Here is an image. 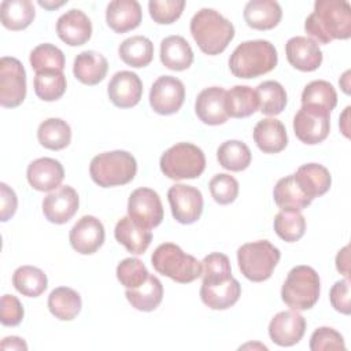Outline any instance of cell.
I'll return each instance as SVG.
<instances>
[{
	"label": "cell",
	"instance_id": "38",
	"mask_svg": "<svg viewBox=\"0 0 351 351\" xmlns=\"http://www.w3.org/2000/svg\"><path fill=\"white\" fill-rule=\"evenodd\" d=\"M251 151L245 143L239 140H228L217 149L219 165L230 171H241L251 163Z\"/></svg>",
	"mask_w": 351,
	"mask_h": 351
},
{
	"label": "cell",
	"instance_id": "32",
	"mask_svg": "<svg viewBox=\"0 0 351 351\" xmlns=\"http://www.w3.org/2000/svg\"><path fill=\"white\" fill-rule=\"evenodd\" d=\"M225 108L232 118H247L259 108L256 92L247 85H236L225 93Z\"/></svg>",
	"mask_w": 351,
	"mask_h": 351
},
{
	"label": "cell",
	"instance_id": "46",
	"mask_svg": "<svg viewBox=\"0 0 351 351\" xmlns=\"http://www.w3.org/2000/svg\"><path fill=\"white\" fill-rule=\"evenodd\" d=\"M185 7L184 0H149L148 10L151 18L160 25L176 22Z\"/></svg>",
	"mask_w": 351,
	"mask_h": 351
},
{
	"label": "cell",
	"instance_id": "42",
	"mask_svg": "<svg viewBox=\"0 0 351 351\" xmlns=\"http://www.w3.org/2000/svg\"><path fill=\"white\" fill-rule=\"evenodd\" d=\"M302 104H317L330 112L337 104V95L330 82L315 80L304 86L302 92Z\"/></svg>",
	"mask_w": 351,
	"mask_h": 351
},
{
	"label": "cell",
	"instance_id": "9",
	"mask_svg": "<svg viewBox=\"0 0 351 351\" xmlns=\"http://www.w3.org/2000/svg\"><path fill=\"white\" fill-rule=\"evenodd\" d=\"M330 130V112L317 104H302L293 117L296 137L308 145L322 143Z\"/></svg>",
	"mask_w": 351,
	"mask_h": 351
},
{
	"label": "cell",
	"instance_id": "47",
	"mask_svg": "<svg viewBox=\"0 0 351 351\" xmlns=\"http://www.w3.org/2000/svg\"><path fill=\"white\" fill-rule=\"evenodd\" d=\"M311 351H328V350H346L343 336L329 326H321L315 329L310 337Z\"/></svg>",
	"mask_w": 351,
	"mask_h": 351
},
{
	"label": "cell",
	"instance_id": "7",
	"mask_svg": "<svg viewBox=\"0 0 351 351\" xmlns=\"http://www.w3.org/2000/svg\"><path fill=\"white\" fill-rule=\"evenodd\" d=\"M280 256V250L267 240L247 243L237 250L239 269L245 278L254 282L270 278Z\"/></svg>",
	"mask_w": 351,
	"mask_h": 351
},
{
	"label": "cell",
	"instance_id": "13",
	"mask_svg": "<svg viewBox=\"0 0 351 351\" xmlns=\"http://www.w3.org/2000/svg\"><path fill=\"white\" fill-rule=\"evenodd\" d=\"M167 199L171 214L177 222L189 225L200 218L203 211V196L197 188L185 184H176L170 186Z\"/></svg>",
	"mask_w": 351,
	"mask_h": 351
},
{
	"label": "cell",
	"instance_id": "30",
	"mask_svg": "<svg viewBox=\"0 0 351 351\" xmlns=\"http://www.w3.org/2000/svg\"><path fill=\"white\" fill-rule=\"evenodd\" d=\"M125 296L136 310L154 311L163 299V285L156 276L149 274L140 287L126 289Z\"/></svg>",
	"mask_w": 351,
	"mask_h": 351
},
{
	"label": "cell",
	"instance_id": "28",
	"mask_svg": "<svg viewBox=\"0 0 351 351\" xmlns=\"http://www.w3.org/2000/svg\"><path fill=\"white\" fill-rule=\"evenodd\" d=\"M108 62L96 51H84L74 59L73 74L85 85H96L101 82L107 74Z\"/></svg>",
	"mask_w": 351,
	"mask_h": 351
},
{
	"label": "cell",
	"instance_id": "44",
	"mask_svg": "<svg viewBox=\"0 0 351 351\" xmlns=\"http://www.w3.org/2000/svg\"><path fill=\"white\" fill-rule=\"evenodd\" d=\"M148 276L145 265L137 258H126L117 266V278L126 289L140 287Z\"/></svg>",
	"mask_w": 351,
	"mask_h": 351
},
{
	"label": "cell",
	"instance_id": "26",
	"mask_svg": "<svg viewBox=\"0 0 351 351\" xmlns=\"http://www.w3.org/2000/svg\"><path fill=\"white\" fill-rule=\"evenodd\" d=\"M295 181L300 189L313 200L314 197L325 195L332 184L329 170L319 163L302 165L293 174Z\"/></svg>",
	"mask_w": 351,
	"mask_h": 351
},
{
	"label": "cell",
	"instance_id": "1",
	"mask_svg": "<svg viewBox=\"0 0 351 351\" xmlns=\"http://www.w3.org/2000/svg\"><path fill=\"white\" fill-rule=\"evenodd\" d=\"M306 33L318 44L351 37V5L346 0H317L306 18Z\"/></svg>",
	"mask_w": 351,
	"mask_h": 351
},
{
	"label": "cell",
	"instance_id": "56",
	"mask_svg": "<svg viewBox=\"0 0 351 351\" xmlns=\"http://www.w3.org/2000/svg\"><path fill=\"white\" fill-rule=\"evenodd\" d=\"M348 75H350V71H346V73H344V75L341 77V80L339 81V84L341 85L343 90H344L346 93H350V89H348V88H350V85H348V80H350V77H348Z\"/></svg>",
	"mask_w": 351,
	"mask_h": 351
},
{
	"label": "cell",
	"instance_id": "17",
	"mask_svg": "<svg viewBox=\"0 0 351 351\" xmlns=\"http://www.w3.org/2000/svg\"><path fill=\"white\" fill-rule=\"evenodd\" d=\"M80 199L77 191L70 185H63L48 193L43 200V213L52 223H66L77 213Z\"/></svg>",
	"mask_w": 351,
	"mask_h": 351
},
{
	"label": "cell",
	"instance_id": "23",
	"mask_svg": "<svg viewBox=\"0 0 351 351\" xmlns=\"http://www.w3.org/2000/svg\"><path fill=\"white\" fill-rule=\"evenodd\" d=\"M141 7L136 0H114L106 10V22L115 33H126L141 23Z\"/></svg>",
	"mask_w": 351,
	"mask_h": 351
},
{
	"label": "cell",
	"instance_id": "52",
	"mask_svg": "<svg viewBox=\"0 0 351 351\" xmlns=\"http://www.w3.org/2000/svg\"><path fill=\"white\" fill-rule=\"evenodd\" d=\"M348 262H350V259H348V245H346L336 255V267L346 278H348V276H350Z\"/></svg>",
	"mask_w": 351,
	"mask_h": 351
},
{
	"label": "cell",
	"instance_id": "3",
	"mask_svg": "<svg viewBox=\"0 0 351 351\" xmlns=\"http://www.w3.org/2000/svg\"><path fill=\"white\" fill-rule=\"evenodd\" d=\"M278 55L267 40H248L239 44L229 58V69L237 78H256L277 66Z\"/></svg>",
	"mask_w": 351,
	"mask_h": 351
},
{
	"label": "cell",
	"instance_id": "40",
	"mask_svg": "<svg viewBox=\"0 0 351 351\" xmlns=\"http://www.w3.org/2000/svg\"><path fill=\"white\" fill-rule=\"evenodd\" d=\"M66 77L60 70H43L34 75V92L44 101H55L66 92Z\"/></svg>",
	"mask_w": 351,
	"mask_h": 351
},
{
	"label": "cell",
	"instance_id": "6",
	"mask_svg": "<svg viewBox=\"0 0 351 351\" xmlns=\"http://www.w3.org/2000/svg\"><path fill=\"white\" fill-rule=\"evenodd\" d=\"M319 287L318 273L310 266L299 265L289 270L281 288V299L292 310H308L318 302Z\"/></svg>",
	"mask_w": 351,
	"mask_h": 351
},
{
	"label": "cell",
	"instance_id": "19",
	"mask_svg": "<svg viewBox=\"0 0 351 351\" xmlns=\"http://www.w3.org/2000/svg\"><path fill=\"white\" fill-rule=\"evenodd\" d=\"M56 33L67 45H84L92 36V22L84 11L71 8L59 16L56 22Z\"/></svg>",
	"mask_w": 351,
	"mask_h": 351
},
{
	"label": "cell",
	"instance_id": "16",
	"mask_svg": "<svg viewBox=\"0 0 351 351\" xmlns=\"http://www.w3.org/2000/svg\"><path fill=\"white\" fill-rule=\"evenodd\" d=\"M306 332V319L296 310L277 313L269 324V336L281 347L298 344Z\"/></svg>",
	"mask_w": 351,
	"mask_h": 351
},
{
	"label": "cell",
	"instance_id": "51",
	"mask_svg": "<svg viewBox=\"0 0 351 351\" xmlns=\"http://www.w3.org/2000/svg\"><path fill=\"white\" fill-rule=\"evenodd\" d=\"M0 219L5 222L15 214L18 199L15 192L4 182L0 184Z\"/></svg>",
	"mask_w": 351,
	"mask_h": 351
},
{
	"label": "cell",
	"instance_id": "18",
	"mask_svg": "<svg viewBox=\"0 0 351 351\" xmlns=\"http://www.w3.org/2000/svg\"><path fill=\"white\" fill-rule=\"evenodd\" d=\"M111 103L119 108L134 107L143 95V82L136 73L122 70L112 75L107 86Z\"/></svg>",
	"mask_w": 351,
	"mask_h": 351
},
{
	"label": "cell",
	"instance_id": "8",
	"mask_svg": "<svg viewBox=\"0 0 351 351\" xmlns=\"http://www.w3.org/2000/svg\"><path fill=\"white\" fill-rule=\"evenodd\" d=\"M159 165L162 173L170 180L196 178L206 169V156L197 145L178 143L162 154Z\"/></svg>",
	"mask_w": 351,
	"mask_h": 351
},
{
	"label": "cell",
	"instance_id": "10",
	"mask_svg": "<svg viewBox=\"0 0 351 351\" xmlns=\"http://www.w3.org/2000/svg\"><path fill=\"white\" fill-rule=\"evenodd\" d=\"M26 97V71L12 56L0 60V104L7 108L18 107Z\"/></svg>",
	"mask_w": 351,
	"mask_h": 351
},
{
	"label": "cell",
	"instance_id": "35",
	"mask_svg": "<svg viewBox=\"0 0 351 351\" xmlns=\"http://www.w3.org/2000/svg\"><path fill=\"white\" fill-rule=\"evenodd\" d=\"M118 53L128 66L145 67L152 62L154 44L145 36H132L119 44Z\"/></svg>",
	"mask_w": 351,
	"mask_h": 351
},
{
	"label": "cell",
	"instance_id": "29",
	"mask_svg": "<svg viewBox=\"0 0 351 351\" xmlns=\"http://www.w3.org/2000/svg\"><path fill=\"white\" fill-rule=\"evenodd\" d=\"M160 62L170 70L182 71L192 64L193 51L184 37L169 36L160 43Z\"/></svg>",
	"mask_w": 351,
	"mask_h": 351
},
{
	"label": "cell",
	"instance_id": "21",
	"mask_svg": "<svg viewBox=\"0 0 351 351\" xmlns=\"http://www.w3.org/2000/svg\"><path fill=\"white\" fill-rule=\"evenodd\" d=\"M27 181L32 188L40 192L58 189L64 178V170L59 160L53 158H38L27 166Z\"/></svg>",
	"mask_w": 351,
	"mask_h": 351
},
{
	"label": "cell",
	"instance_id": "25",
	"mask_svg": "<svg viewBox=\"0 0 351 351\" xmlns=\"http://www.w3.org/2000/svg\"><path fill=\"white\" fill-rule=\"evenodd\" d=\"M243 15L250 27L270 30L280 23L282 10L274 0H251L245 4Z\"/></svg>",
	"mask_w": 351,
	"mask_h": 351
},
{
	"label": "cell",
	"instance_id": "50",
	"mask_svg": "<svg viewBox=\"0 0 351 351\" xmlns=\"http://www.w3.org/2000/svg\"><path fill=\"white\" fill-rule=\"evenodd\" d=\"M329 299H330L332 307L336 311L346 314V315L350 314L351 306H350V281H348V278L335 282V285L330 288Z\"/></svg>",
	"mask_w": 351,
	"mask_h": 351
},
{
	"label": "cell",
	"instance_id": "4",
	"mask_svg": "<svg viewBox=\"0 0 351 351\" xmlns=\"http://www.w3.org/2000/svg\"><path fill=\"white\" fill-rule=\"evenodd\" d=\"M137 173V162L128 151H108L96 155L89 165V174L101 188L118 186L130 182Z\"/></svg>",
	"mask_w": 351,
	"mask_h": 351
},
{
	"label": "cell",
	"instance_id": "49",
	"mask_svg": "<svg viewBox=\"0 0 351 351\" xmlns=\"http://www.w3.org/2000/svg\"><path fill=\"white\" fill-rule=\"evenodd\" d=\"M202 266H203V270L200 277H215V276L232 274L229 258L221 252H211L207 256H204Z\"/></svg>",
	"mask_w": 351,
	"mask_h": 351
},
{
	"label": "cell",
	"instance_id": "36",
	"mask_svg": "<svg viewBox=\"0 0 351 351\" xmlns=\"http://www.w3.org/2000/svg\"><path fill=\"white\" fill-rule=\"evenodd\" d=\"M38 143L52 151L66 148L71 141L70 125L60 118H48L37 129Z\"/></svg>",
	"mask_w": 351,
	"mask_h": 351
},
{
	"label": "cell",
	"instance_id": "2",
	"mask_svg": "<svg viewBox=\"0 0 351 351\" xmlns=\"http://www.w3.org/2000/svg\"><path fill=\"white\" fill-rule=\"evenodd\" d=\"M191 34L202 52L218 55L234 37L233 23L213 8L199 10L191 19Z\"/></svg>",
	"mask_w": 351,
	"mask_h": 351
},
{
	"label": "cell",
	"instance_id": "27",
	"mask_svg": "<svg viewBox=\"0 0 351 351\" xmlns=\"http://www.w3.org/2000/svg\"><path fill=\"white\" fill-rule=\"evenodd\" d=\"M114 234L117 241L134 255L144 254L152 240L151 230L137 225L130 217H122L117 222Z\"/></svg>",
	"mask_w": 351,
	"mask_h": 351
},
{
	"label": "cell",
	"instance_id": "22",
	"mask_svg": "<svg viewBox=\"0 0 351 351\" xmlns=\"http://www.w3.org/2000/svg\"><path fill=\"white\" fill-rule=\"evenodd\" d=\"M226 90L219 86H210L203 89L195 101V112L197 118L206 125H222L229 115L225 108Z\"/></svg>",
	"mask_w": 351,
	"mask_h": 351
},
{
	"label": "cell",
	"instance_id": "24",
	"mask_svg": "<svg viewBox=\"0 0 351 351\" xmlns=\"http://www.w3.org/2000/svg\"><path fill=\"white\" fill-rule=\"evenodd\" d=\"M254 141L265 154L281 152L288 144L285 126L276 118H265L254 128Z\"/></svg>",
	"mask_w": 351,
	"mask_h": 351
},
{
	"label": "cell",
	"instance_id": "31",
	"mask_svg": "<svg viewBox=\"0 0 351 351\" xmlns=\"http://www.w3.org/2000/svg\"><path fill=\"white\" fill-rule=\"evenodd\" d=\"M82 307L81 296L69 287H58L48 296V308L60 321L74 319Z\"/></svg>",
	"mask_w": 351,
	"mask_h": 351
},
{
	"label": "cell",
	"instance_id": "55",
	"mask_svg": "<svg viewBox=\"0 0 351 351\" xmlns=\"http://www.w3.org/2000/svg\"><path fill=\"white\" fill-rule=\"evenodd\" d=\"M67 1H59V3H52V1H43V0H40L38 1V4L41 5V7H44V8H47V10H53V8H58V7H60V5H63V4H66Z\"/></svg>",
	"mask_w": 351,
	"mask_h": 351
},
{
	"label": "cell",
	"instance_id": "33",
	"mask_svg": "<svg viewBox=\"0 0 351 351\" xmlns=\"http://www.w3.org/2000/svg\"><path fill=\"white\" fill-rule=\"evenodd\" d=\"M273 197L276 204L282 210L300 211L313 202L298 185L293 174L280 178L274 186Z\"/></svg>",
	"mask_w": 351,
	"mask_h": 351
},
{
	"label": "cell",
	"instance_id": "11",
	"mask_svg": "<svg viewBox=\"0 0 351 351\" xmlns=\"http://www.w3.org/2000/svg\"><path fill=\"white\" fill-rule=\"evenodd\" d=\"M202 278L200 299L207 307L213 310H226L239 300L241 285L232 274Z\"/></svg>",
	"mask_w": 351,
	"mask_h": 351
},
{
	"label": "cell",
	"instance_id": "48",
	"mask_svg": "<svg viewBox=\"0 0 351 351\" xmlns=\"http://www.w3.org/2000/svg\"><path fill=\"white\" fill-rule=\"evenodd\" d=\"M23 306L19 299L14 295L1 296L0 307V321L5 326H16L23 319Z\"/></svg>",
	"mask_w": 351,
	"mask_h": 351
},
{
	"label": "cell",
	"instance_id": "41",
	"mask_svg": "<svg viewBox=\"0 0 351 351\" xmlns=\"http://www.w3.org/2000/svg\"><path fill=\"white\" fill-rule=\"evenodd\" d=\"M274 232L284 241H298L306 232V219L300 211L281 210L274 218Z\"/></svg>",
	"mask_w": 351,
	"mask_h": 351
},
{
	"label": "cell",
	"instance_id": "15",
	"mask_svg": "<svg viewBox=\"0 0 351 351\" xmlns=\"http://www.w3.org/2000/svg\"><path fill=\"white\" fill-rule=\"evenodd\" d=\"M104 226L93 215L81 217L70 230L69 240L78 254L90 255L95 254L104 243Z\"/></svg>",
	"mask_w": 351,
	"mask_h": 351
},
{
	"label": "cell",
	"instance_id": "54",
	"mask_svg": "<svg viewBox=\"0 0 351 351\" xmlns=\"http://www.w3.org/2000/svg\"><path fill=\"white\" fill-rule=\"evenodd\" d=\"M348 114H350V106L344 108V112L340 117V129L346 137H348Z\"/></svg>",
	"mask_w": 351,
	"mask_h": 351
},
{
	"label": "cell",
	"instance_id": "37",
	"mask_svg": "<svg viewBox=\"0 0 351 351\" xmlns=\"http://www.w3.org/2000/svg\"><path fill=\"white\" fill-rule=\"evenodd\" d=\"M12 285L23 296L37 298L47 289L48 278L36 266H21L12 274Z\"/></svg>",
	"mask_w": 351,
	"mask_h": 351
},
{
	"label": "cell",
	"instance_id": "45",
	"mask_svg": "<svg viewBox=\"0 0 351 351\" xmlns=\"http://www.w3.org/2000/svg\"><path fill=\"white\" fill-rule=\"evenodd\" d=\"M210 192L213 199L219 204H229L236 200L239 195V182L237 180L226 173L215 174L210 184Z\"/></svg>",
	"mask_w": 351,
	"mask_h": 351
},
{
	"label": "cell",
	"instance_id": "12",
	"mask_svg": "<svg viewBox=\"0 0 351 351\" xmlns=\"http://www.w3.org/2000/svg\"><path fill=\"white\" fill-rule=\"evenodd\" d=\"M128 214L145 229L158 226L163 219V206L159 195L151 188L134 189L129 196Z\"/></svg>",
	"mask_w": 351,
	"mask_h": 351
},
{
	"label": "cell",
	"instance_id": "14",
	"mask_svg": "<svg viewBox=\"0 0 351 351\" xmlns=\"http://www.w3.org/2000/svg\"><path fill=\"white\" fill-rule=\"evenodd\" d=\"M185 99V86L173 75H160L151 86L149 104L160 115L176 114Z\"/></svg>",
	"mask_w": 351,
	"mask_h": 351
},
{
	"label": "cell",
	"instance_id": "43",
	"mask_svg": "<svg viewBox=\"0 0 351 351\" xmlns=\"http://www.w3.org/2000/svg\"><path fill=\"white\" fill-rule=\"evenodd\" d=\"M30 64L37 71L43 70H63L64 69V55L53 44L44 43L37 45L30 52Z\"/></svg>",
	"mask_w": 351,
	"mask_h": 351
},
{
	"label": "cell",
	"instance_id": "53",
	"mask_svg": "<svg viewBox=\"0 0 351 351\" xmlns=\"http://www.w3.org/2000/svg\"><path fill=\"white\" fill-rule=\"evenodd\" d=\"M0 347L1 350H23V351L27 350V344L25 343V340L18 336L4 337Z\"/></svg>",
	"mask_w": 351,
	"mask_h": 351
},
{
	"label": "cell",
	"instance_id": "39",
	"mask_svg": "<svg viewBox=\"0 0 351 351\" xmlns=\"http://www.w3.org/2000/svg\"><path fill=\"white\" fill-rule=\"evenodd\" d=\"M259 111L265 115H278L287 106V92L277 81H263L256 89Z\"/></svg>",
	"mask_w": 351,
	"mask_h": 351
},
{
	"label": "cell",
	"instance_id": "20",
	"mask_svg": "<svg viewBox=\"0 0 351 351\" xmlns=\"http://www.w3.org/2000/svg\"><path fill=\"white\" fill-rule=\"evenodd\" d=\"M285 55L291 66L300 71H314L322 63V51L308 37L296 36L287 41Z\"/></svg>",
	"mask_w": 351,
	"mask_h": 351
},
{
	"label": "cell",
	"instance_id": "5",
	"mask_svg": "<svg viewBox=\"0 0 351 351\" xmlns=\"http://www.w3.org/2000/svg\"><path fill=\"white\" fill-rule=\"evenodd\" d=\"M151 263L154 269L176 282L188 284L202 276V262L184 252L177 244L163 243L152 252Z\"/></svg>",
	"mask_w": 351,
	"mask_h": 351
},
{
	"label": "cell",
	"instance_id": "34",
	"mask_svg": "<svg viewBox=\"0 0 351 351\" xmlns=\"http://www.w3.org/2000/svg\"><path fill=\"white\" fill-rule=\"evenodd\" d=\"M36 11L30 0H4L0 4V19L10 30L26 29L34 19Z\"/></svg>",
	"mask_w": 351,
	"mask_h": 351
}]
</instances>
